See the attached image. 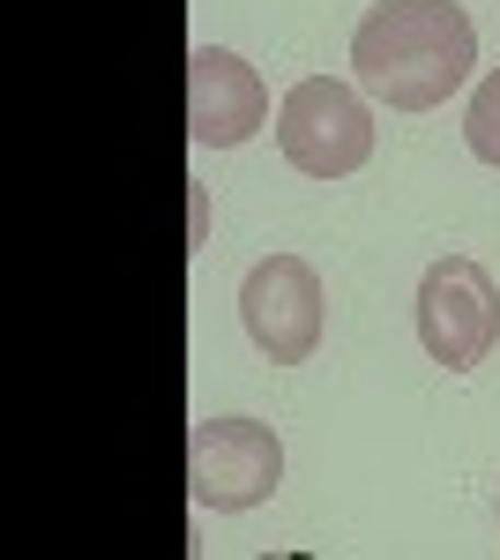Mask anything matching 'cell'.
<instances>
[{"label": "cell", "mask_w": 500, "mask_h": 560, "mask_svg": "<svg viewBox=\"0 0 500 560\" xmlns=\"http://www.w3.org/2000/svg\"><path fill=\"white\" fill-rule=\"evenodd\" d=\"M478 31L456 0H374L351 31V75L388 113H433L470 83Z\"/></svg>", "instance_id": "1"}, {"label": "cell", "mask_w": 500, "mask_h": 560, "mask_svg": "<svg viewBox=\"0 0 500 560\" xmlns=\"http://www.w3.org/2000/svg\"><path fill=\"white\" fill-rule=\"evenodd\" d=\"M463 142H470V158H478V165H493V173H500V68H493V75H486L478 90H470Z\"/></svg>", "instance_id": "7"}, {"label": "cell", "mask_w": 500, "mask_h": 560, "mask_svg": "<svg viewBox=\"0 0 500 560\" xmlns=\"http://www.w3.org/2000/svg\"><path fill=\"white\" fill-rule=\"evenodd\" d=\"M277 486H284V448H277V433L261 419H240V411L195 419V433H187V493L202 509L247 516Z\"/></svg>", "instance_id": "2"}, {"label": "cell", "mask_w": 500, "mask_h": 560, "mask_svg": "<svg viewBox=\"0 0 500 560\" xmlns=\"http://www.w3.org/2000/svg\"><path fill=\"white\" fill-rule=\"evenodd\" d=\"M418 345L449 374H470L500 345V292H493V277H486V261L441 255L418 277Z\"/></svg>", "instance_id": "4"}, {"label": "cell", "mask_w": 500, "mask_h": 560, "mask_svg": "<svg viewBox=\"0 0 500 560\" xmlns=\"http://www.w3.org/2000/svg\"><path fill=\"white\" fill-rule=\"evenodd\" d=\"M277 142L306 179H351L374 158V113L367 97L336 75H306L292 83V97L277 105Z\"/></svg>", "instance_id": "3"}, {"label": "cell", "mask_w": 500, "mask_h": 560, "mask_svg": "<svg viewBox=\"0 0 500 560\" xmlns=\"http://www.w3.org/2000/svg\"><path fill=\"white\" fill-rule=\"evenodd\" d=\"M261 120H269L261 75L240 52H224V45H195L187 52V135L202 150H240Z\"/></svg>", "instance_id": "6"}, {"label": "cell", "mask_w": 500, "mask_h": 560, "mask_svg": "<svg viewBox=\"0 0 500 560\" xmlns=\"http://www.w3.org/2000/svg\"><path fill=\"white\" fill-rule=\"evenodd\" d=\"M240 322H247L254 351L277 359V366L314 359V345H322V277H314V261L299 255L254 261L247 284H240Z\"/></svg>", "instance_id": "5"}]
</instances>
